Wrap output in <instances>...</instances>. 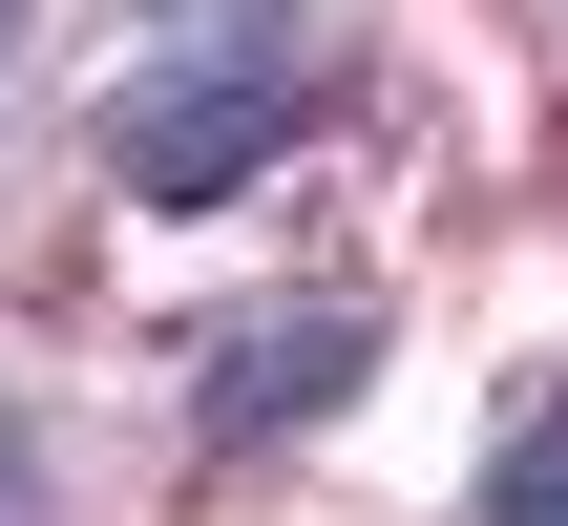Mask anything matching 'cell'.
<instances>
[{
  "instance_id": "obj_3",
  "label": "cell",
  "mask_w": 568,
  "mask_h": 526,
  "mask_svg": "<svg viewBox=\"0 0 568 526\" xmlns=\"http://www.w3.org/2000/svg\"><path fill=\"white\" fill-rule=\"evenodd\" d=\"M485 526H568V401L506 443V464H485Z\"/></svg>"
},
{
  "instance_id": "obj_4",
  "label": "cell",
  "mask_w": 568,
  "mask_h": 526,
  "mask_svg": "<svg viewBox=\"0 0 568 526\" xmlns=\"http://www.w3.org/2000/svg\"><path fill=\"white\" fill-rule=\"evenodd\" d=\"M21 506H42V485H21V443H0V526H21Z\"/></svg>"
},
{
  "instance_id": "obj_1",
  "label": "cell",
  "mask_w": 568,
  "mask_h": 526,
  "mask_svg": "<svg viewBox=\"0 0 568 526\" xmlns=\"http://www.w3.org/2000/svg\"><path fill=\"white\" fill-rule=\"evenodd\" d=\"M295 148V63H253V42H190V63H148L126 105H105V169L148 190V211H211V190H253Z\"/></svg>"
},
{
  "instance_id": "obj_2",
  "label": "cell",
  "mask_w": 568,
  "mask_h": 526,
  "mask_svg": "<svg viewBox=\"0 0 568 526\" xmlns=\"http://www.w3.org/2000/svg\"><path fill=\"white\" fill-rule=\"evenodd\" d=\"M358 358H379V316H358V295H316V316H274V337H211V443H274V422H316Z\"/></svg>"
},
{
  "instance_id": "obj_5",
  "label": "cell",
  "mask_w": 568,
  "mask_h": 526,
  "mask_svg": "<svg viewBox=\"0 0 568 526\" xmlns=\"http://www.w3.org/2000/svg\"><path fill=\"white\" fill-rule=\"evenodd\" d=\"M211 21H274V0H211Z\"/></svg>"
}]
</instances>
